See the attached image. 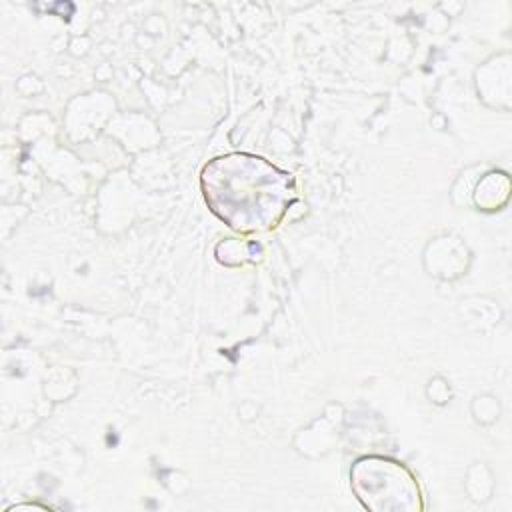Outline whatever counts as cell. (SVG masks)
Listing matches in <instances>:
<instances>
[{"mask_svg": "<svg viewBox=\"0 0 512 512\" xmlns=\"http://www.w3.org/2000/svg\"><path fill=\"white\" fill-rule=\"evenodd\" d=\"M350 486L364 508L374 512L422 510L416 478L400 462L386 456H364L352 464Z\"/></svg>", "mask_w": 512, "mask_h": 512, "instance_id": "7a4b0ae2", "label": "cell"}, {"mask_svg": "<svg viewBox=\"0 0 512 512\" xmlns=\"http://www.w3.org/2000/svg\"><path fill=\"white\" fill-rule=\"evenodd\" d=\"M202 190L212 212L240 232L268 230L294 202L288 172L252 154H226L202 170Z\"/></svg>", "mask_w": 512, "mask_h": 512, "instance_id": "6da1fadb", "label": "cell"}]
</instances>
